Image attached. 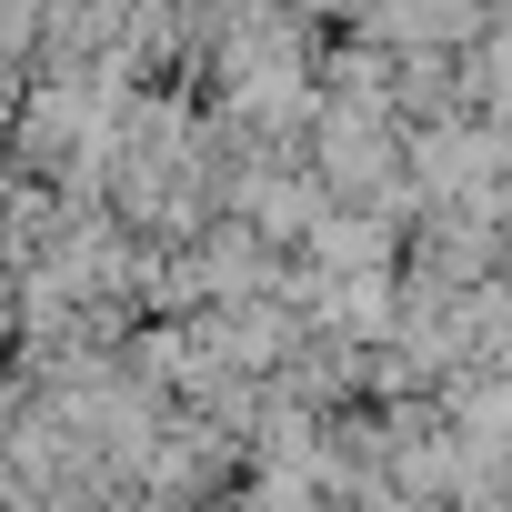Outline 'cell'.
<instances>
[{
    "label": "cell",
    "instance_id": "obj_1",
    "mask_svg": "<svg viewBox=\"0 0 512 512\" xmlns=\"http://www.w3.org/2000/svg\"><path fill=\"white\" fill-rule=\"evenodd\" d=\"M302 251H312V282H372V272H402V221H382V211H322Z\"/></svg>",
    "mask_w": 512,
    "mask_h": 512
},
{
    "label": "cell",
    "instance_id": "obj_2",
    "mask_svg": "<svg viewBox=\"0 0 512 512\" xmlns=\"http://www.w3.org/2000/svg\"><path fill=\"white\" fill-rule=\"evenodd\" d=\"M462 101H472L482 121H502V131H512V21H492V31L462 51Z\"/></svg>",
    "mask_w": 512,
    "mask_h": 512
}]
</instances>
